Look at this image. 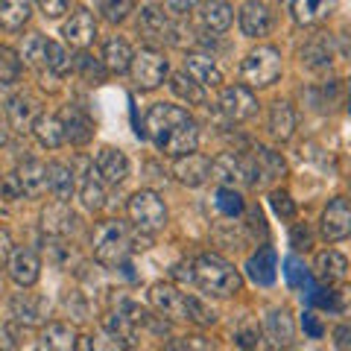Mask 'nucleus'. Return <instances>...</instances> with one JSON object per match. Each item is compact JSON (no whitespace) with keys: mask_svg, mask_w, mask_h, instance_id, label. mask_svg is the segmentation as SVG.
<instances>
[{"mask_svg":"<svg viewBox=\"0 0 351 351\" xmlns=\"http://www.w3.org/2000/svg\"><path fill=\"white\" fill-rule=\"evenodd\" d=\"M149 240L152 234L141 232L135 226L129 228L120 219H106V223L97 226V234H94V258L100 267H108V269L126 267V258L132 252L149 249Z\"/></svg>","mask_w":351,"mask_h":351,"instance_id":"nucleus-1","label":"nucleus"},{"mask_svg":"<svg viewBox=\"0 0 351 351\" xmlns=\"http://www.w3.org/2000/svg\"><path fill=\"white\" fill-rule=\"evenodd\" d=\"M193 281L199 284L205 293L217 295V299H228L243 290V278L240 272L219 255H199L193 261Z\"/></svg>","mask_w":351,"mask_h":351,"instance_id":"nucleus-2","label":"nucleus"},{"mask_svg":"<svg viewBox=\"0 0 351 351\" xmlns=\"http://www.w3.org/2000/svg\"><path fill=\"white\" fill-rule=\"evenodd\" d=\"M240 76H243V82L249 88H267V85H272L281 76V53L276 47H269V44L255 47L243 59V64H240Z\"/></svg>","mask_w":351,"mask_h":351,"instance_id":"nucleus-3","label":"nucleus"},{"mask_svg":"<svg viewBox=\"0 0 351 351\" xmlns=\"http://www.w3.org/2000/svg\"><path fill=\"white\" fill-rule=\"evenodd\" d=\"M132 226L141 228L147 234H158L167 226V208H164L161 196L156 191H138L132 193V199L126 205Z\"/></svg>","mask_w":351,"mask_h":351,"instance_id":"nucleus-4","label":"nucleus"},{"mask_svg":"<svg viewBox=\"0 0 351 351\" xmlns=\"http://www.w3.org/2000/svg\"><path fill=\"white\" fill-rule=\"evenodd\" d=\"M211 179H217L223 188L255 184V161L252 156H240V152H223L211 161Z\"/></svg>","mask_w":351,"mask_h":351,"instance_id":"nucleus-5","label":"nucleus"},{"mask_svg":"<svg viewBox=\"0 0 351 351\" xmlns=\"http://www.w3.org/2000/svg\"><path fill=\"white\" fill-rule=\"evenodd\" d=\"M129 73L141 91H152V88L164 85V80H167V73H170V64L164 59V53H158L156 47H144L141 53H135Z\"/></svg>","mask_w":351,"mask_h":351,"instance_id":"nucleus-6","label":"nucleus"},{"mask_svg":"<svg viewBox=\"0 0 351 351\" xmlns=\"http://www.w3.org/2000/svg\"><path fill=\"white\" fill-rule=\"evenodd\" d=\"M217 108L228 123H243V120L255 117L258 100H255V94L249 91V85H228V88H223V94H219Z\"/></svg>","mask_w":351,"mask_h":351,"instance_id":"nucleus-7","label":"nucleus"},{"mask_svg":"<svg viewBox=\"0 0 351 351\" xmlns=\"http://www.w3.org/2000/svg\"><path fill=\"white\" fill-rule=\"evenodd\" d=\"M149 302L167 322H188V295L179 293L173 284L156 281L149 287Z\"/></svg>","mask_w":351,"mask_h":351,"instance_id":"nucleus-8","label":"nucleus"},{"mask_svg":"<svg viewBox=\"0 0 351 351\" xmlns=\"http://www.w3.org/2000/svg\"><path fill=\"white\" fill-rule=\"evenodd\" d=\"M191 114L184 112L182 106H170V103H158V106H152L147 117H144V135L152 141V144H161L164 138H167V132L176 126V123H182V120H188Z\"/></svg>","mask_w":351,"mask_h":351,"instance_id":"nucleus-9","label":"nucleus"},{"mask_svg":"<svg viewBox=\"0 0 351 351\" xmlns=\"http://www.w3.org/2000/svg\"><path fill=\"white\" fill-rule=\"evenodd\" d=\"M138 32L144 36L149 44H164L173 41V24H170V12L158 3H147L138 12Z\"/></svg>","mask_w":351,"mask_h":351,"instance_id":"nucleus-10","label":"nucleus"},{"mask_svg":"<svg viewBox=\"0 0 351 351\" xmlns=\"http://www.w3.org/2000/svg\"><path fill=\"white\" fill-rule=\"evenodd\" d=\"M319 234L328 243H339V240L351 237V205L343 196L328 202V208L322 211V223H319Z\"/></svg>","mask_w":351,"mask_h":351,"instance_id":"nucleus-11","label":"nucleus"},{"mask_svg":"<svg viewBox=\"0 0 351 351\" xmlns=\"http://www.w3.org/2000/svg\"><path fill=\"white\" fill-rule=\"evenodd\" d=\"M196 144H199V126H196L193 117H188L167 132V138L158 144V149L170 158H179V156H188V152H196Z\"/></svg>","mask_w":351,"mask_h":351,"instance_id":"nucleus-12","label":"nucleus"},{"mask_svg":"<svg viewBox=\"0 0 351 351\" xmlns=\"http://www.w3.org/2000/svg\"><path fill=\"white\" fill-rule=\"evenodd\" d=\"M6 269H9V278H12L21 290H29L32 284L41 278V261L32 249H24L18 246L12 255L6 261Z\"/></svg>","mask_w":351,"mask_h":351,"instance_id":"nucleus-13","label":"nucleus"},{"mask_svg":"<svg viewBox=\"0 0 351 351\" xmlns=\"http://www.w3.org/2000/svg\"><path fill=\"white\" fill-rule=\"evenodd\" d=\"M59 120L64 126V138H68L71 144H76V147L88 144V141L94 138V132H97L91 114H88L85 108H80V106H64L59 112Z\"/></svg>","mask_w":351,"mask_h":351,"instance_id":"nucleus-14","label":"nucleus"},{"mask_svg":"<svg viewBox=\"0 0 351 351\" xmlns=\"http://www.w3.org/2000/svg\"><path fill=\"white\" fill-rule=\"evenodd\" d=\"M94 167H97V176L103 179V184H123L129 176V158H126V152H120L114 147H103L94 158Z\"/></svg>","mask_w":351,"mask_h":351,"instance_id":"nucleus-15","label":"nucleus"},{"mask_svg":"<svg viewBox=\"0 0 351 351\" xmlns=\"http://www.w3.org/2000/svg\"><path fill=\"white\" fill-rule=\"evenodd\" d=\"M173 176L188 188H199L211 179V161L199 152H188V156H179L173 164Z\"/></svg>","mask_w":351,"mask_h":351,"instance_id":"nucleus-16","label":"nucleus"},{"mask_svg":"<svg viewBox=\"0 0 351 351\" xmlns=\"http://www.w3.org/2000/svg\"><path fill=\"white\" fill-rule=\"evenodd\" d=\"M263 337L269 339L272 348H290V346L295 343L293 316L284 311V307H276V311H269L267 319H263Z\"/></svg>","mask_w":351,"mask_h":351,"instance_id":"nucleus-17","label":"nucleus"},{"mask_svg":"<svg viewBox=\"0 0 351 351\" xmlns=\"http://www.w3.org/2000/svg\"><path fill=\"white\" fill-rule=\"evenodd\" d=\"M240 29L246 38H263L272 29V12L263 0H249L240 9Z\"/></svg>","mask_w":351,"mask_h":351,"instance_id":"nucleus-18","label":"nucleus"},{"mask_svg":"<svg viewBox=\"0 0 351 351\" xmlns=\"http://www.w3.org/2000/svg\"><path fill=\"white\" fill-rule=\"evenodd\" d=\"M62 36H64V41H68L71 47L85 50L88 44L97 38V21H94V15L88 12V9H80V12H73L68 24L62 27Z\"/></svg>","mask_w":351,"mask_h":351,"instance_id":"nucleus-19","label":"nucleus"},{"mask_svg":"<svg viewBox=\"0 0 351 351\" xmlns=\"http://www.w3.org/2000/svg\"><path fill=\"white\" fill-rule=\"evenodd\" d=\"M337 9V0H290V12L293 21L302 27L322 24L325 18H331Z\"/></svg>","mask_w":351,"mask_h":351,"instance_id":"nucleus-20","label":"nucleus"},{"mask_svg":"<svg viewBox=\"0 0 351 351\" xmlns=\"http://www.w3.org/2000/svg\"><path fill=\"white\" fill-rule=\"evenodd\" d=\"M184 73L199 82L202 88H219L223 85V71H219L217 62L211 56H205V53H191V56L184 59Z\"/></svg>","mask_w":351,"mask_h":351,"instance_id":"nucleus-21","label":"nucleus"},{"mask_svg":"<svg viewBox=\"0 0 351 351\" xmlns=\"http://www.w3.org/2000/svg\"><path fill=\"white\" fill-rule=\"evenodd\" d=\"M313 272H316V278H319L322 284H337V281H343L348 276V261L339 255V252L334 249H325L316 255V263H313Z\"/></svg>","mask_w":351,"mask_h":351,"instance_id":"nucleus-22","label":"nucleus"},{"mask_svg":"<svg viewBox=\"0 0 351 351\" xmlns=\"http://www.w3.org/2000/svg\"><path fill=\"white\" fill-rule=\"evenodd\" d=\"M32 12H36V0H0V27L9 32L24 29Z\"/></svg>","mask_w":351,"mask_h":351,"instance_id":"nucleus-23","label":"nucleus"},{"mask_svg":"<svg viewBox=\"0 0 351 351\" xmlns=\"http://www.w3.org/2000/svg\"><path fill=\"white\" fill-rule=\"evenodd\" d=\"M9 307H12L15 319L24 322V325H38V322L47 319V302L38 299L36 293H18Z\"/></svg>","mask_w":351,"mask_h":351,"instance_id":"nucleus-24","label":"nucleus"},{"mask_svg":"<svg viewBox=\"0 0 351 351\" xmlns=\"http://www.w3.org/2000/svg\"><path fill=\"white\" fill-rule=\"evenodd\" d=\"M47 191L56 196L59 202H71V196L76 191V176L68 164H62V161L47 164Z\"/></svg>","mask_w":351,"mask_h":351,"instance_id":"nucleus-25","label":"nucleus"},{"mask_svg":"<svg viewBox=\"0 0 351 351\" xmlns=\"http://www.w3.org/2000/svg\"><path fill=\"white\" fill-rule=\"evenodd\" d=\"M41 219H44L41 223L44 232L53 237H68L76 228V214L68 208V202H59V199H56V205H50L47 211L41 214Z\"/></svg>","mask_w":351,"mask_h":351,"instance_id":"nucleus-26","label":"nucleus"},{"mask_svg":"<svg viewBox=\"0 0 351 351\" xmlns=\"http://www.w3.org/2000/svg\"><path fill=\"white\" fill-rule=\"evenodd\" d=\"M18 182H21V191L29 199H38L47 191V164L41 161H27L18 167Z\"/></svg>","mask_w":351,"mask_h":351,"instance_id":"nucleus-27","label":"nucleus"},{"mask_svg":"<svg viewBox=\"0 0 351 351\" xmlns=\"http://www.w3.org/2000/svg\"><path fill=\"white\" fill-rule=\"evenodd\" d=\"M246 272H249V278L255 284H261V287H269V284L276 281V249H272V246L258 249L255 255L249 258Z\"/></svg>","mask_w":351,"mask_h":351,"instance_id":"nucleus-28","label":"nucleus"},{"mask_svg":"<svg viewBox=\"0 0 351 351\" xmlns=\"http://www.w3.org/2000/svg\"><path fill=\"white\" fill-rule=\"evenodd\" d=\"M337 53H334V41L328 36H316L307 47H302V62L311 71H328L334 64Z\"/></svg>","mask_w":351,"mask_h":351,"instance_id":"nucleus-29","label":"nucleus"},{"mask_svg":"<svg viewBox=\"0 0 351 351\" xmlns=\"http://www.w3.org/2000/svg\"><path fill=\"white\" fill-rule=\"evenodd\" d=\"M132 59H135V50L129 47L126 38L112 36V38L106 41V47H103V62H106L108 73H126V71L132 68Z\"/></svg>","mask_w":351,"mask_h":351,"instance_id":"nucleus-30","label":"nucleus"},{"mask_svg":"<svg viewBox=\"0 0 351 351\" xmlns=\"http://www.w3.org/2000/svg\"><path fill=\"white\" fill-rule=\"evenodd\" d=\"M232 12L234 9L228 6L226 0H205V3L199 6V21H202V27L208 32H226L234 21Z\"/></svg>","mask_w":351,"mask_h":351,"instance_id":"nucleus-31","label":"nucleus"},{"mask_svg":"<svg viewBox=\"0 0 351 351\" xmlns=\"http://www.w3.org/2000/svg\"><path fill=\"white\" fill-rule=\"evenodd\" d=\"M32 135H36L38 144L47 147V149H56L68 141L64 138V126H62L59 114H38L36 123H32Z\"/></svg>","mask_w":351,"mask_h":351,"instance_id":"nucleus-32","label":"nucleus"},{"mask_svg":"<svg viewBox=\"0 0 351 351\" xmlns=\"http://www.w3.org/2000/svg\"><path fill=\"white\" fill-rule=\"evenodd\" d=\"M41 348H50V351H71L80 346V337L68 322H50L47 328L41 331Z\"/></svg>","mask_w":351,"mask_h":351,"instance_id":"nucleus-33","label":"nucleus"},{"mask_svg":"<svg viewBox=\"0 0 351 351\" xmlns=\"http://www.w3.org/2000/svg\"><path fill=\"white\" fill-rule=\"evenodd\" d=\"M269 132L276 141H290L293 132H295V112L290 103H276L269 108Z\"/></svg>","mask_w":351,"mask_h":351,"instance_id":"nucleus-34","label":"nucleus"},{"mask_svg":"<svg viewBox=\"0 0 351 351\" xmlns=\"http://www.w3.org/2000/svg\"><path fill=\"white\" fill-rule=\"evenodd\" d=\"M252 161H255V182H272V179H278V176H284V158H281V152H272V149L258 147L255 156H252Z\"/></svg>","mask_w":351,"mask_h":351,"instance_id":"nucleus-35","label":"nucleus"},{"mask_svg":"<svg viewBox=\"0 0 351 351\" xmlns=\"http://www.w3.org/2000/svg\"><path fill=\"white\" fill-rule=\"evenodd\" d=\"M36 117H38V106L32 97H15L9 103V123H12L15 132H32Z\"/></svg>","mask_w":351,"mask_h":351,"instance_id":"nucleus-36","label":"nucleus"},{"mask_svg":"<svg viewBox=\"0 0 351 351\" xmlns=\"http://www.w3.org/2000/svg\"><path fill=\"white\" fill-rule=\"evenodd\" d=\"M47 44H50V38H44L41 32H29L24 44H21V59H24L29 68L44 71L47 68Z\"/></svg>","mask_w":351,"mask_h":351,"instance_id":"nucleus-37","label":"nucleus"},{"mask_svg":"<svg viewBox=\"0 0 351 351\" xmlns=\"http://www.w3.org/2000/svg\"><path fill=\"white\" fill-rule=\"evenodd\" d=\"M170 88H173V94L179 97V100H184L188 106H202L205 103V88L191 80L188 73H173V80H170Z\"/></svg>","mask_w":351,"mask_h":351,"instance_id":"nucleus-38","label":"nucleus"},{"mask_svg":"<svg viewBox=\"0 0 351 351\" xmlns=\"http://www.w3.org/2000/svg\"><path fill=\"white\" fill-rule=\"evenodd\" d=\"M214 208H217L219 217L234 219V217H240L246 211V202H243V196L237 193V188H219L217 196H214Z\"/></svg>","mask_w":351,"mask_h":351,"instance_id":"nucleus-39","label":"nucleus"},{"mask_svg":"<svg viewBox=\"0 0 351 351\" xmlns=\"http://www.w3.org/2000/svg\"><path fill=\"white\" fill-rule=\"evenodd\" d=\"M80 199L88 211H100L106 205V191H103V179H94V173H88L82 184H80Z\"/></svg>","mask_w":351,"mask_h":351,"instance_id":"nucleus-40","label":"nucleus"},{"mask_svg":"<svg viewBox=\"0 0 351 351\" xmlns=\"http://www.w3.org/2000/svg\"><path fill=\"white\" fill-rule=\"evenodd\" d=\"M76 68H80L82 80L88 85H103L106 82V73H108L106 62L103 59H94L91 53H80V59H76Z\"/></svg>","mask_w":351,"mask_h":351,"instance_id":"nucleus-41","label":"nucleus"},{"mask_svg":"<svg viewBox=\"0 0 351 351\" xmlns=\"http://www.w3.org/2000/svg\"><path fill=\"white\" fill-rule=\"evenodd\" d=\"M21 76V53L0 44V85H15Z\"/></svg>","mask_w":351,"mask_h":351,"instance_id":"nucleus-42","label":"nucleus"},{"mask_svg":"<svg viewBox=\"0 0 351 351\" xmlns=\"http://www.w3.org/2000/svg\"><path fill=\"white\" fill-rule=\"evenodd\" d=\"M135 3L138 0H97V9L103 12V18L108 21V24H120V21L129 18Z\"/></svg>","mask_w":351,"mask_h":351,"instance_id":"nucleus-43","label":"nucleus"},{"mask_svg":"<svg viewBox=\"0 0 351 351\" xmlns=\"http://www.w3.org/2000/svg\"><path fill=\"white\" fill-rule=\"evenodd\" d=\"M71 64H73V59H71L68 47L59 44V41H50L47 44V71L56 73V76H64L71 71Z\"/></svg>","mask_w":351,"mask_h":351,"instance_id":"nucleus-44","label":"nucleus"},{"mask_svg":"<svg viewBox=\"0 0 351 351\" xmlns=\"http://www.w3.org/2000/svg\"><path fill=\"white\" fill-rule=\"evenodd\" d=\"M188 322L199 325V328H208L217 322V313L211 304H205L199 295H188Z\"/></svg>","mask_w":351,"mask_h":351,"instance_id":"nucleus-45","label":"nucleus"},{"mask_svg":"<svg viewBox=\"0 0 351 351\" xmlns=\"http://www.w3.org/2000/svg\"><path fill=\"white\" fill-rule=\"evenodd\" d=\"M284 278H287V284L295 290L311 287V272H307V267L295 255H290L287 261H284Z\"/></svg>","mask_w":351,"mask_h":351,"instance_id":"nucleus-46","label":"nucleus"},{"mask_svg":"<svg viewBox=\"0 0 351 351\" xmlns=\"http://www.w3.org/2000/svg\"><path fill=\"white\" fill-rule=\"evenodd\" d=\"M234 337H237V346H243V348H258V346H261V339H263V328H258V325H246V328H240Z\"/></svg>","mask_w":351,"mask_h":351,"instance_id":"nucleus-47","label":"nucleus"},{"mask_svg":"<svg viewBox=\"0 0 351 351\" xmlns=\"http://www.w3.org/2000/svg\"><path fill=\"white\" fill-rule=\"evenodd\" d=\"M269 202H272V208H276V214L284 217V219H290L295 214V205H293V199L284 191H272L269 193Z\"/></svg>","mask_w":351,"mask_h":351,"instance_id":"nucleus-48","label":"nucleus"},{"mask_svg":"<svg viewBox=\"0 0 351 351\" xmlns=\"http://www.w3.org/2000/svg\"><path fill=\"white\" fill-rule=\"evenodd\" d=\"M302 328H304V334L311 337V339H319V337L325 334V328H322V322H319V316H316L313 311H307V313L302 316Z\"/></svg>","mask_w":351,"mask_h":351,"instance_id":"nucleus-49","label":"nucleus"},{"mask_svg":"<svg viewBox=\"0 0 351 351\" xmlns=\"http://www.w3.org/2000/svg\"><path fill=\"white\" fill-rule=\"evenodd\" d=\"M196 3H199V0H164V9H167L173 18H184L188 12H193Z\"/></svg>","mask_w":351,"mask_h":351,"instance_id":"nucleus-50","label":"nucleus"},{"mask_svg":"<svg viewBox=\"0 0 351 351\" xmlns=\"http://www.w3.org/2000/svg\"><path fill=\"white\" fill-rule=\"evenodd\" d=\"M38 6L47 18H62L64 9H68V0H38Z\"/></svg>","mask_w":351,"mask_h":351,"instance_id":"nucleus-51","label":"nucleus"},{"mask_svg":"<svg viewBox=\"0 0 351 351\" xmlns=\"http://www.w3.org/2000/svg\"><path fill=\"white\" fill-rule=\"evenodd\" d=\"M167 348H199V351H205V348H214V346L208 343L205 337H184V339H176V343H167Z\"/></svg>","mask_w":351,"mask_h":351,"instance_id":"nucleus-52","label":"nucleus"},{"mask_svg":"<svg viewBox=\"0 0 351 351\" xmlns=\"http://www.w3.org/2000/svg\"><path fill=\"white\" fill-rule=\"evenodd\" d=\"M290 243L295 246V249H311V232H307V226H295L293 228V234H290Z\"/></svg>","mask_w":351,"mask_h":351,"instance_id":"nucleus-53","label":"nucleus"},{"mask_svg":"<svg viewBox=\"0 0 351 351\" xmlns=\"http://www.w3.org/2000/svg\"><path fill=\"white\" fill-rule=\"evenodd\" d=\"M334 346L337 348H351V328L343 325V328H337L334 331Z\"/></svg>","mask_w":351,"mask_h":351,"instance_id":"nucleus-54","label":"nucleus"},{"mask_svg":"<svg viewBox=\"0 0 351 351\" xmlns=\"http://www.w3.org/2000/svg\"><path fill=\"white\" fill-rule=\"evenodd\" d=\"M12 255V243H9V232H0V261H9Z\"/></svg>","mask_w":351,"mask_h":351,"instance_id":"nucleus-55","label":"nucleus"},{"mask_svg":"<svg viewBox=\"0 0 351 351\" xmlns=\"http://www.w3.org/2000/svg\"><path fill=\"white\" fill-rule=\"evenodd\" d=\"M15 334L9 331V328H0V348H15Z\"/></svg>","mask_w":351,"mask_h":351,"instance_id":"nucleus-56","label":"nucleus"},{"mask_svg":"<svg viewBox=\"0 0 351 351\" xmlns=\"http://www.w3.org/2000/svg\"><path fill=\"white\" fill-rule=\"evenodd\" d=\"M6 135H9V129H6V117L0 114V144H6Z\"/></svg>","mask_w":351,"mask_h":351,"instance_id":"nucleus-57","label":"nucleus"},{"mask_svg":"<svg viewBox=\"0 0 351 351\" xmlns=\"http://www.w3.org/2000/svg\"><path fill=\"white\" fill-rule=\"evenodd\" d=\"M348 114H351V88H348Z\"/></svg>","mask_w":351,"mask_h":351,"instance_id":"nucleus-58","label":"nucleus"},{"mask_svg":"<svg viewBox=\"0 0 351 351\" xmlns=\"http://www.w3.org/2000/svg\"><path fill=\"white\" fill-rule=\"evenodd\" d=\"M0 295H3V281H0Z\"/></svg>","mask_w":351,"mask_h":351,"instance_id":"nucleus-59","label":"nucleus"}]
</instances>
